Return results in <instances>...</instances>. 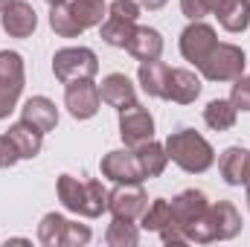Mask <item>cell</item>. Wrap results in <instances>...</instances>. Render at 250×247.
Masks as SVG:
<instances>
[{
    "mask_svg": "<svg viewBox=\"0 0 250 247\" xmlns=\"http://www.w3.org/2000/svg\"><path fill=\"white\" fill-rule=\"evenodd\" d=\"M242 230V215L230 201H218L209 204L207 212L187 230V239L195 245H209V242H227L233 236H239Z\"/></svg>",
    "mask_w": 250,
    "mask_h": 247,
    "instance_id": "1",
    "label": "cell"
},
{
    "mask_svg": "<svg viewBox=\"0 0 250 247\" xmlns=\"http://www.w3.org/2000/svg\"><path fill=\"white\" fill-rule=\"evenodd\" d=\"M166 154L172 163H178L189 175H204L212 163H215V151L212 145L192 128H181L175 134H169L166 140Z\"/></svg>",
    "mask_w": 250,
    "mask_h": 247,
    "instance_id": "2",
    "label": "cell"
},
{
    "mask_svg": "<svg viewBox=\"0 0 250 247\" xmlns=\"http://www.w3.org/2000/svg\"><path fill=\"white\" fill-rule=\"evenodd\" d=\"M56 189H59V201L76 215L99 218L108 209V189L99 181H79L73 175H62Z\"/></svg>",
    "mask_w": 250,
    "mask_h": 247,
    "instance_id": "3",
    "label": "cell"
},
{
    "mask_svg": "<svg viewBox=\"0 0 250 247\" xmlns=\"http://www.w3.org/2000/svg\"><path fill=\"white\" fill-rule=\"evenodd\" d=\"M38 242L44 247H82L90 242V230L59 212H47L38 224Z\"/></svg>",
    "mask_w": 250,
    "mask_h": 247,
    "instance_id": "4",
    "label": "cell"
},
{
    "mask_svg": "<svg viewBox=\"0 0 250 247\" xmlns=\"http://www.w3.org/2000/svg\"><path fill=\"white\" fill-rule=\"evenodd\" d=\"M53 73L62 84L76 79H93L99 73V59L87 47H64L53 56Z\"/></svg>",
    "mask_w": 250,
    "mask_h": 247,
    "instance_id": "5",
    "label": "cell"
},
{
    "mask_svg": "<svg viewBox=\"0 0 250 247\" xmlns=\"http://www.w3.org/2000/svg\"><path fill=\"white\" fill-rule=\"evenodd\" d=\"M245 50L236 44H215L212 53L204 59V64L198 67L204 73V79L209 82H233L245 73Z\"/></svg>",
    "mask_w": 250,
    "mask_h": 247,
    "instance_id": "6",
    "label": "cell"
},
{
    "mask_svg": "<svg viewBox=\"0 0 250 247\" xmlns=\"http://www.w3.org/2000/svg\"><path fill=\"white\" fill-rule=\"evenodd\" d=\"M23 59L12 50H3L0 53V120H6L18 99H21V90H23Z\"/></svg>",
    "mask_w": 250,
    "mask_h": 247,
    "instance_id": "7",
    "label": "cell"
},
{
    "mask_svg": "<svg viewBox=\"0 0 250 247\" xmlns=\"http://www.w3.org/2000/svg\"><path fill=\"white\" fill-rule=\"evenodd\" d=\"M64 105H67L70 117H76V120H90V117H96V111H99V105H102L99 84H96L93 79H76V82H67Z\"/></svg>",
    "mask_w": 250,
    "mask_h": 247,
    "instance_id": "8",
    "label": "cell"
},
{
    "mask_svg": "<svg viewBox=\"0 0 250 247\" xmlns=\"http://www.w3.org/2000/svg\"><path fill=\"white\" fill-rule=\"evenodd\" d=\"M215 44H218L215 29H212L209 23H204V21H192L187 29L181 32V56H184L189 64H195V67L204 64V59L212 53Z\"/></svg>",
    "mask_w": 250,
    "mask_h": 247,
    "instance_id": "9",
    "label": "cell"
},
{
    "mask_svg": "<svg viewBox=\"0 0 250 247\" xmlns=\"http://www.w3.org/2000/svg\"><path fill=\"white\" fill-rule=\"evenodd\" d=\"M120 137H123V143L128 148H137L140 143H148L154 137V117L140 102L120 111Z\"/></svg>",
    "mask_w": 250,
    "mask_h": 247,
    "instance_id": "10",
    "label": "cell"
},
{
    "mask_svg": "<svg viewBox=\"0 0 250 247\" xmlns=\"http://www.w3.org/2000/svg\"><path fill=\"white\" fill-rule=\"evenodd\" d=\"M148 206V195L140 184H120L114 192H108V209L114 218H128L137 221Z\"/></svg>",
    "mask_w": 250,
    "mask_h": 247,
    "instance_id": "11",
    "label": "cell"
},
{
    "mask_svg": "<svg viewBox=\"0 0 250 247\" xmlns=\"http://www.w3.org/2000/svg\"><path fill=\"white\" fill-rule=\"evenodd\" d=\"M102 175L108 178V181H114V184H143L146 178H143V169H140V163H137V154H134V148L131 151H108L105 157H102Z\"/></svg>",
    "mask_w": 250,
    "mask_h": 247,
    "instance_id": "12",
    "label": "cell"
},
{
    "mask_svg": "<svg viewBox=\"0 0 250 247\" xmlns=\"http://www.w3.org/2000/svg\"><path fill=\"white\" fill-rule=\"evenodd\" d=\"M0 26L12 38H29L38 26V15L26 0H12L0 15Z\"/></svg>",
    "mask_w": 250,
    "mask_h": 247,
    "instance_id": "13",
    "label": "cell"
},
{
    "mask_svg": "<svg viewBox=\"0 0 250 247\" xmlns=\"http://www.w3.org/2000/svg\"><path fill=\"white\" fill-rule=\"evenodd\" d=\"M169 204H172V215H175L178 227L184 230V236H187V230L207 212V206H209V201H207V195H204L201 189H187V192H181L178 198H172Z\"/></svg>",
    "mask_w": 250,
    "mask_h": 247,
    "instance_id": "14",
    "label": "cell"
},
{
    "mask_svg": "<svg viewBox=\"0 0 250 247\" xmlns=\"http://www.w3.org/2000/svg\"><path fill=\"white\" fill-rule=\"evenodd\" d=\"M99 96L108 108H117V111H125L131 105H137V87L131 84V79L125 73H111L102 79L99 84Z\"/></svg>",
    "mask_w": 250,
    "mask_h": 247,
    "instance_id": "15",
    "label": "cell"
},
{
    "mask_svg": "<svg viewBox=\"0 0 250 247\" xmlns=\"http://www.w3.org/2000/svg\"><path fill=\"white\" fill-rule=\"evenodd\" d=\"M198 96H201V79L192 70H184V67L169 70V82H166V96L163 99L178 102V105H189Z\"/></svg>",
    "mask_w": 250,
    "mask_h": 247,
    "instance_id": "16",
    "label": "cell"
},
{
    "mask_svg": "<svg viewBox=\"0 0 250 247\" xmlns=\"http://www.w3.org/2000/svg\"><path fill=\"white\" fill-rule=\"evenodd\" d=\"M21 120L29 123L32 128H38L41 134H47V131H53V128L59 125V108H56V102L47 99V96H32V99L23 102Z\"/></svg>",
    "mask_w": 250,
    "mask_h": 247,
    "instance_id": "17",
    "label": "cell"
},
{
    "mask_svg": "<svg viewBox=\"0 0 250 247\" xmlns=\"http://www.w3.org/2000/svg\"><path fill=\"white\" fill-rule=\"evenodd\" d=\"M218 169H221V178L230 186H245L250 175V148H242V145L227 148L218 160Z\"/></svg>",
    "mask_w": 250,
    "mask_h": 247,
    "instance_id": "18",
    "label": "cell"
},
{
    "mask_svg": "<svg viewBox=\"0 0 250 247\" xmlns=\"http://www.w3.org/2000/svg\"><path fill=\"white\" fill-rule=\"evenodd\" d=\"M125 50H128L137 62H154V59H160V53H163V38H160V32L151 29V26H134V35H131V41H128Z\"/></svg>",
    "mask_w": 250,
    "mask_h": 247,
    "instance_id": "19",
    "label": "cell"
},
{
    "mask_svg": "<svg viewBox=\"0 0 250 247\" xmlns=\"http://www.w3.org/2000/svg\"><path fill=\"white\" fill-rule=\"evenodd\" d=\"M169 64H163L160 59L154 62H140V70H137V79H140V87L154 96V99H163L166 96V82H169Z\"/></svg>",
    "mask_w": 250,
    "mask_h": 247,
    "instance_id": "20",
    "label": "cell"
},
{
    "mask_svg": "<svg viewBox=\"0 0 250 247\" xmlns=\"http://www.w3.org/2000/svg\"><path fill=\"white\" fill-rule=\"evenodd\" d=\"M212 15L227 32H245L250 23V0H221Z\"/></svg>",
    "mask_w": 250,
    "mask_h": 247,
    "instance_id": "21",
    "label": "cell"
},
{
    "mask_svg": "<svg viewBox=\"0 0 250 247\" xmlns=\"http://www.w3.org/2000/svg\"><path fill=\"white\" fill-rule=\"evenodd\" d=\"M9 137H12V143L18 145V151H21V160H32V157H38L41 154V145H44V134L38 131V128H32L29 123H15L9 125V131H6Z\"/></svg>",
    "mask_w": 250,
    "mask_h": 247,
    "instance_id": "22",
    "label": "cell"
},
{
    "mask_svg": "<svg viewBox=\"0 0 250 247\" xmlns=\"http://www.w3.org/2000/svg\"><path fill=\"white\" fill-rule=\"evenodd\" d=\"M134 154H137V163H140V169H143V178H160L163 169H166V163H169L166 145H160V143H154V140L140 143V145L134 148Z\"/></svg>",
    "mask_w": 250,
    "mask_h": 247,
    "instance_id": "23",
    "label": "cell"
},
{
    "mask_svg": "<svg viewBox=\"0 0 250 247\" xmlns=\"http://www.w3.org/2000/svg\"><path fill=\"white\" fill-rule=\"evenodd\" d=\"M236 117H239V111H236V105L230 99H212L204 108V123L212 131H230L236 125Z\"/></svg>",
    "mask_w": 250,
    "mask_h": 247,
    "instance_id": "24",
    "label": "cell"
},
{
    "mask_svg": "<svg viewBox=\"0 0 250 247\" xmlns=\"http://www.w3.org/2000/svg\"><path fill=\"white\" fill-rule=\"evenodd\" d=\"M134 26H137V21H125V18H117V15H108L99 29H102L105 44L125 50L128 41H131V35H134Z\"/></svg>",
    "mask_w": 250,
    "mask_h": 247,
    "instance_id": "25",
    "label": "cell"
},
{
    "mask_svg": "<svg viewBox=\"0 0 250 247\" xmlns=\"http://www.w3.org/2000/svg\"><path fill=\"white\" fill-rule=\"evenodd\" d=\"M175 221V215H172V204L166 201V198H154L148 206H146V212L140 215V227L143 230H148V233H160L166 224H172Z\"/></svg>",
    "mask_w": 250,
    "mask_h": 247,
    "instance_id": "26",
    "label": "cell"
},
{
    "mask_svg": "<svg viewBox=\"0 0 250 247\" xmlns=\"http://www.w3.org/2000/svg\"><path fill=\"white\" fill-rule=\"evenodd\" d=\"M50 26H53V32L62 35V38H79V35L84 32L82 23L76 21L70 3H56V6H50Z\"/></svg>",
    "mask_w": 250,
    "mask_h": 247,
    "instance_id": "27",
    "label": "cell"
},
{
    "mask_svg": "<svg viewBox=\"0 0 250 247\" xmlns=\"http://www.w3.org/2000/svg\"><path fill=\"white\" fill-rule=\"evenodd\" d=\"M70 9H73L76 21L82 23V29L102 26V21L108 18V3L105 0H73Z\"/></svg>",
    "mask_w": 250,
    "mask_h": 247,
    "instance_id": "28",
    "label": "cell"
},
{
    "mask_svg": "<svg viewBox=\"0 0 250 247\" xmlns=\"http://www.w3.org/2000/svg\"><path fill=\"white\" fill-rule=\"evenodd\" d=\"M105 245L108 247H134L140 245V227L128 218H114L108 224V233H105Z\"/></svg>",
    "mask_w": 250,
    "mask_h": 247,
    "instance_id": "29",
    "label": "cell"
},
{
    "mask_svg": "<svg viewBox=\"0 0 250 247\" xmlns=\"http://www.w3.org/2000/svg\"><path fill=\"white\" fill-rule=\"evenodd\" d=\"M230 102L236 105V111H250V76L233 79V90H230Z\"/></svg>",
    "mask_w": 250,
    "mask_h": 247,
    "instance_id": "30",
    "label": "cell"
},
{
    "mask_svg": "<svg viewBox=\"0 0 250 247\" xmlns=\"http://www.w3.org/2000/svg\"><path fill=\"white\" fill-rule=\"evenodd\" d=\"M218 3L221 0H181V9H184V15L189 21H201V18L212 15L218 9Z\"/></svg>",
    "mask_w": 250,
    "mask_h": 247,
    "instance_id": "31",
    "label": "cell"
},
{
    "mask_svg": "<svg viewBox=\"0 0 250 247\" xmlns=\"http://www.w3.org/2000/svg\"><path fill=\"white\" fill-rule=\"evenodd\" d=\"M18 160H21L18 145L12 143V137H9V134H0V169H12Z\"/></svg>",
    "mask_w": 250,
    "mask_h": 247,
    "instance_id": "32",
    "label": "cell"
},
{
    "mask_svg": "<svg viewBox=\"0 0 250 247\" xmlns=\"http://www.w3.org/2000/svg\"><path fill=\"white\" fill-rule=\"evenodd\" d=\"M108 12L117 15V18H125V21H137L140 18V3L137 0H114L108 6Z\"/></svg>",
    "mask_w": 250,
    "mask_h": 247,
    "instance_id": "33",
    "label": "cell"
},
{
    "mask_svg": "<svg viewBox=\"0 0 250 247\" xmlns=\"http://www.w3.org/2000/svg\"><path fill=\"white\" fill-rule=\"evenodd\" d=\"M140 6H146L148 12H157V9H163L166 6V0H137Z\"/></svg>",
    "mask_w": 250,
    "mask_h": 247,
    "instance_id": "34",
    "label": "cell"
},
{
    "mask_svg": "<svg viewBox=\"0 0 250 247\" xmlns=\"http://www.w3.org/2000/svg\"><path fill=\"white\" fill-rule=\"evenodd\" d=\"M9 3H12V0H0V12H3V9H6Z\"/></svg>",
    "mask_w": 250,
    "mask_h": 247,
    "instance_id": "35",
    "label": "cell"
},
{
    "mask_svg": "<svg viewBox=\"0 0 250 247\" xmlns=\"http://www.w3.org/2000/svg\"><path fill=\"white\" fill-rule=\"evenodd\" d=\"M47 3H50V6H56V3H67V0H47Z\"/></svg>",
    "mask_w": 250,
    "mask_h": 247,
    "instance_id": "36",
    "label": "cell"
},
{
    "mask_svg": "<svg viewBox=\"0 0 250 247\" xmlns=\"http://www.w3.org/2000/svg\"><path fill=\"white\" fill-rule=\"evenodd\" d=\"M245 189H248V195H250V175H248V181H245Z\"/></svg>",
    "mask_w": 250,
    "mask_h": 247,
    "instance_id": "37",
    "label": "cell"
},
{
    "mask_svg": "<svg viewBox=\"0 0 250 247\" xmlns=\"http://www.w3.org/2000/svg\"><path fill=\"white\" fill-rule=\"evenodd\" d=\"M248 206H250V195H248Z\"/></svg>",
    "mask_w": 250,
    "mask_h": 247,
    "instance_id": "38",
    "label": "cell"
}]
</instances>
